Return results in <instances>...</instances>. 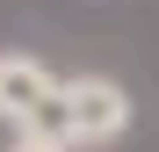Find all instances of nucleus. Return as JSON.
I'll return each instance as SVG.
<instances>
[{
	"label": "nucleus",
	"instance_id": "1",
	"mask_svg": "<svg viewBox=\"0 0 159 152\" xmlns=\"http://www.w3.org/2000/svg\"><path fill=\"white\" fill-rule=\"evenodd\" d=\"M58 101H65L72 152L80 145H116L130 131V94H123V80H109V72H72V80H58Z\"/></svg>",
	"mask_w": 159,
	"mask_h": 152
},
{
	"label": "nucleus",
	"instance_id": "2",
	"mask_svg": "<svg viewBox=\"0 0 159 152\" xmlns=\"http://www.w3.org/2000/svg\"><path fill=\"white\" fill-rule=\"evenodd\" d=\"M51 94H58V72H51L43 58H29V51H0V123H7V131H22Z\"/></svg>",
	"mask_w": 159,
	"mask_h": 152
},
{
	"label": "nucleus",
	"instance_id": "3",
	"mask_svg": "<svg viewBox=\"0 0 159 152\" xmlns=\"http://www.w3.org/2000/svg\"><path fill=\"white\" fill-rule=\"evenodd\" d=\"M7 152H58V145H36V138H15Z\"/></svg>",
	"mask_w": 159,
	"mask_h": 152
}]
</instances>
